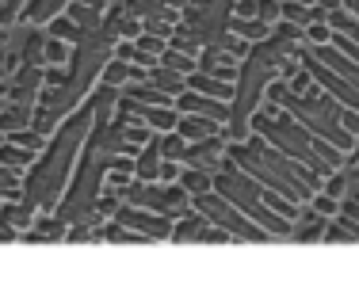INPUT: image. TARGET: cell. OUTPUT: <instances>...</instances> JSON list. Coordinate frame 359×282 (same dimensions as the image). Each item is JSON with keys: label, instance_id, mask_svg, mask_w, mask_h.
Returning <instances> with one entry per match:
<instances>
[{"label": "cell", "instance_id": "cell-1", "mask_svg": "<svg viewBox=\"0 0 359 282\" xmlns=\"http://www.w3.org/2000/svg\"><path fill=\"white\" fill-rule=\"evenodd\" d=\"M180 111L184 115H207V118H218V122H226L229 118V111L222 107V99L215 96H203V92H187V96H180Z\"/></svg>", "mask_w": 359, "mask_h": 282}, {"label": "cell", "instance_id": "cell-2", "mask_svg": "<svg viewBox=\"0 0 359 282\" xmlns=\"http://www.w3.org/2000/svg\"><path fill=\"white\" fill-rule=\"evenodd\" d=\"M310 73L321 80V88H325V92H332V96L348 99V104H352V107L359 111V88H352L348 80H337V76H332V69H329L325 62H310Z\"/></svg>", "mask_w": 359, "mask_h": 282}, {"label": "cell", "instance_id": "cell-3", "mask_svg": "<svg viewBox=\"0 0 359 282\" xmlns=\"http://www.w3.org/2000/svg\"><path fill=\"white\" fill-rule=\"evenodd\" d=\"M318 62H325L332 73H340V76H344V80L352 84V88H359V65H352L344 54H337V50H332V42H325V46H318Z\"/></svg>", "mask_w": 359, "mask_h": 282}, {"label": "cell", "instance_id": "cell-4", "mask_svg": "<svg viewBox=\"0 0 359 282\" xmlns=\"http://www.w3.org/2000/svg\"><path fill=\"white\" fill-rule=\"evenodd\" d=\"M191 88L203 92V96H215V99H229V96H233V84H229V80L203 76V73H191Z\"/></svg>", "mask_w": 359, "mask_h": 282}, {"label": "cell", "instance_id": "cell-5", "mask_svg": "<svg viewBox=\"0 0 359 282\" xmlns=\"http://www.w3.org/2000/svg\"><path fill=\"white\" fill-rule=\"evenodd\" d=\"M218 134V126L210 122L207 115L203 118H180V138L184 141H199V138H215Z\"/></svg>", "mask_w": 359, "mask_h": 282}, {"label": "cell", "instance_id": "cell-6", "mask_svg": "<svg viewBox=\"0 0 359 282\" xmlns=\"http://www.w3.org/2000/svg\"><path fill=\"white\" fill-rule=\"evenodd\" d=\"M233 31L241 38H264L268 35V20H260V15H249V20H233Z\"/></svg>", "mask_w": 359, "mask_h": 282}, {"label": "cell", "instance_id": "cell-7", "mask_svg": "<svg viewBox=\"0 0 359 282\" xmlns=\"http://www.w3.org/2000/svg\"><path fill=\"white\" fill-rule=\"evenodd\" d=\"M134 99H138V104H153V107H168V104H172L168 92H161L157 84H138V88H134Z\"/></svg>", "mask_w": 359, "mask_h": 282}, {"label": "cell", "instance_id": "cell-8", "mask_svg": "<svg viewBox=\"0 0 359 282\" xmlns=\"http://www.w3.org/2000/svg\"><path fill=\"white\" fill-rule=\"evenodd\" d=\"M134 225H142L149 237H168V221L165 218H145V213H130Z\"/></svg>", "mask_w": 359, "mask_h": 282}, {"label": "cell", "instance_id": "cell-9", "mask_svg": "<svg viewBox=\"0 0 359 282\" xmlns=\"http://www.w3.org/2000/svg\"><path fill=\"white\" fill-rule=\"evenodd\" d=\"M279 15H283V20H290V23H310V8L298 4V0H287V4L279 8Z\"/></svg>", "mask_w": 359, "mask_h": 282}, {"label": "cell", "instance_id": "cell-10", "mask_svg": "<svg viewBox=\"0 0 359 282\" xmlns=\"http://www.w3.org/2000/svg\"><path fill=\"white\" fill-rule=\"evenodd\" d=\"M149 80L157 84L161 92H180V73H176V69H157Z\"/></svg>", "mask_w": 359, "mask_h": 282}, {"label": "cell", "instance_id": "cell-11", "mask_svg": "<svg viewBox=\"0 0 359 282\" xmlns=\"http://www.w3.org/2000/svg\"><path fill=\"white\" fill-rule=\"evenodd\" d=\"M145 122L157 126V130H168L172 126V107H149L145 111Z\"/></svg>", "mask_w": 359, "mask_h": 282}, {"label": "cell", "instance_id": "cell-12", "mask_svg": "<svg viewBox=\"0 0 359 282\" xmlns=\"http://www.w3.org/2000/svg\"><path fill=\"white\" fill-rule=\"evenodd\" d=\"M46 62L50 65H65V62H69V46H65L62 38H50L46 42Z\"/></svg>", "mask_w": 359, "mask_h": 282}, {"label": "cell", "instance_id": "cell-13", "mask_svg": "<svg viewBox=\"0 0 359 282\" xmlns=\"http://www.w3.org/2000/svg\"><path fill=\"white\" fill-rule=\"evenodd\" d=\"M8 141L20 145V149H31V153L42 149V138H39V134H31V130H12V134H8Z\"/></svg>", "mask_w": 359, "mask_h": 282}, {"label": "cell", "instance_id": "cell-14", "mask_svg": "<svg viewBox=\"0 0 359 282\" xmlns=\"http://www.w3.org/2000/svg\"><path fill=\"white\" fill-rule=\"evenodd\" d=\"M130 73H134V69H126L123 62H115V65H107V69H104V84H107V88H115V84H126V80H130Z\"/></svg>", "mask_w": 359, "mask_h": 282}, {"label": "cell", "instance_id": "cell-15", "mask_svg": "<svg viewBox=\"0 0 359 282\" xmlns=\"http://www.w3.org/2000/svg\"><path fill=\"white\" fill-rule=\"evenodd\" d=\"M329 237H337V241H359V221H337V229H332Z\"/></svg>", "mask_w": 359, "mask_h": 282}, {"label": "cell", "instance_id": "cell-16", "mask_svg": "<svg viewBox=\"0 0 359 282\" xmlns=\"http://www.w3.org/2000/svg\"><path fill=\"white\" fill-rule=\"evenodd\" d=\"M23 118H27V115H23L20 107H4V111H0V130H20Z\"/></svg>", "mask_w": 359, "mask_h": 282}, {"label": "cell", "instance_id": "cell-17", "mask_svg": "<svg viewBox=\"0 0 359 282\" xmlns=\"http://www.w3.org/2000/svg\"><path fill=\"white\" fill-rule=\"evenodd\" d=\"M165 65H168V69H176V73H187V76L195 73V62L187 54H165Z\"/></svg>", "mask_w": 359, "mask_h": 282}, {"label": "cell", "instance_id": "cell-18", "mask_svg": "<svg viewBox=\"0 0 359 282\" xmlns=\"http://www.w3.org/2000/svg\"><path fill=\"white\" fill-rule=\"evenodd\" d=\"M184 187H187V191H207L210 179H207V172H199V168H195V172L184 176Z\"/></svg>", "mask_w": 359, "mask_h": 282}, {"label": "cell", "instance_id": "cell-19", "mask_svg": "<svg viewBox=\"0 0 359 282\" xmlns=\"http://www.w3.org/2000/svg\"><path fill=\"white\" fill-rule=\"evenodd\" d=\"M42 76H46V84H50V88H65V84H69V73H65L62 65H57V69L50 65V69L42 73Z\"/></svg>", "mask_w": 359, "mask_h": 282}, {"label": "cell", "instance_id": "cell-20", "mask_svg": "<svg viewBox=\"0 0 359 282\" xmlns=\"http://www.w3.org/2000/svg\"><path fill=\"white\" fill-rule=\"evenodd\" d=\"M161 153H165L168 160H176L180 153H184V138H180V134H176V138H165V141H161Z\"/></svg>", "mask_w": 359, "mask_h": 282}, {"label": "cell", "instance_id": "cell-21", "mask_svg": "<svg viewBox=\"0 0 359 282\" xmlns=\"http://www.w3.org/2000/svg\"><path fill=\"white\" fill-rule=\"evenodd\" d=\"M260 202H264V206H276L279 213H283V218H290V213H294V210H290V202H283V199H279V195H260Z\"/></svg>", "mask_w": 359, "mask_h": 282}, {"label": "cell", "instance_id": "cell-22", "mask_svg": "<svg viewBox=\"0 0 359 282\" xmlns=\"http://www.w3.org/2000/svg\"><path fill=\"white\" fill-rule=\"evenodd\" d=\"M4 160L8 164H31V149H20V145H15V149H4Z\"/></svg>", "mask_w": 359, "mask_h": 282}, {"label": "cell", "instance_id": "cell-23", "mask_svg": "<svg viewBox=\"0 0 359 282\" xmlns=\"http://www.w3.org/2000/svg\"><path fill=\"white\" fill-rule=\"evenodd\" d=\"M138 50H142V54H149V57H153V54H161L165 46H161V38H157V35H142V38H138Z\"/></svg>", "mask_w": 359, "mask_h": 282}, {"label": "cell", "instance_id": "cell-24", "mask_svg": "<svg viewBox=\"0 0 359 282\" xmlns=\"http://www.w3.org/2000/svg\"><path fill=\"white\" fill-rule=\"evenodd\" d=\"M306 35H310V42H321V46H325V42H332V31L325 27V23H313V27L306 31Z\"/></svg>", "mask_w": 359, "mask_h": 282}, {"label": "cell", "instance_id": "cell-25", "mask_svg": "<svg viewBox=\"0 0 359 282\" xmlns=\"http://www.w3.org/2000/svg\"><path fill=\"white\" fill-rule=\"evenodd\" d=\"M313 206H318V213H325V218H329V213H337V199L325 191V195H318V202H313Z\"/></svg>", "mask_w": 359, "mask_h": 282}, {"label": "cell", "instance_id": "cell-26", "mask_svg": "<svg viewBox=\"0 0 359 282\" xmlns=\"http://www.w3.org/2000/svg\"><path fill=\"white\" fill-rule=\"evenodd\" d=\"M279 8H283V4H276V0H260V20H279Z\"/></svg>", "mask_w": 359, "mask_h": 282}, {"label": "cell", "instance_id": "cell-27", "mask_svg": "<svg viewBox=\"0 0 359 282\" xmlns=\"http://www.w3.org/2000/svg\"><path fill=\"white\" fill-rule=\"evenodd\" d=\"M176 176H180V164H176V160H168V157H165V164H161V172H157V179H165V183H172Z\"/></svg>", "mask_w": 359, "mask_h": 282}, {"label": "cell", "instance_id": "cell-28", "mask_svg": "<svg viewBox=\"0 0 359 282\" xmlns=\"http://www.w3.org/2000/svg\"><path fill=\"white\" fill-rule=\"evenodd\" d=\"M332 46H340L348 57H352V62H359V42H352V38H332Z\"/></svg>", "mask_w": 359, "mask_h": 282}, {"label": "cell", "instance_id": "cell-29", "mask_svg": "<svg viewBox=\"0 0 359 282\" xmlns=\"http://www.w3.org/2000/svg\"><path fill=\"white\" fill-rule=\"evenodd\" d=\"M50 35L54 38H73V23H65V20H57L54 27H50Z\"/></svg>", "mask_w": 359, "mask_h": 282}, {"label": "cell", "instance_id": "cell-30", "mask_svg": "<svg viewBox=\"0 0 359 282\" xmlns=\"http://www.w3.org/2000/svg\"><path fill=\"white\" fill-rule=\"evenodd\" d=\"M340 118H344V126H348V134H355L359 130V111H340Z\"/></svg>", "mask_w": 359, "mask_h": 282}, {"label": "cell", "instance_id": "cell-31", "mask_svg": "<svg viewBox=\"0 0 359 282\" xmlns=\"http://www.w3.org/2000/svg\"><path fill=\"white\" fill-rule=\"evenodd\" d=\"M325 191H329L332 199H337V195L344 191V179H340V176H329V179H325Z\"/></svg>", "mask_w": 359, "mask_h": 282}, {"label": "cell", "instance_id": "cell-32", "mask_svg": "<svg viewBox=\"0 0 359 282\" xmlns=\"http://www.w3.org/2000/svg\"><path fill=\"white\" fill-rule=\"evenodd\" d=\"M134 54H138V50H134L130 42H118V57H123V62H126V57H134Z\"/></svg>", "mask_w": 359, "mask_h": 282}, {"label": "cell", "instance_id": "cell-33", "mask_svg": "<svg viewBox=\"0 0 359 282\" xmlns=\"http://www.w3.org/2000/svg\"><path fill=\"white\" fill-rule=\"evenodd\" d=\"M57 99H62V96H57V92H54V88H50V92H42V104H46V107H54V104H57Z\"/></svg>", "mask_w": 359, "mask_h": 282}, {"label": "cell", "instance_id": "cell-34", "mask_svg": "<svg viewBox=\"0 0 359 282\" xmlns=\"http://www.w3.org/2000/svg\"><path fill=\"white\" fill-rule=\"evenodd\" d=\"M344 210H348V218H352V221H359V202H348Z\"/></svg>", "mask_w": 359, "mask_h": 282}, {"label": "cell", "instance_id": "cell-35", "mask_svg": "<svg viewBox=\"0 0 359 282\" xmlns=\"http://www.w3.org/2000/svg\"><path fill=\"white\" fill-rule=\"evenodd\" d=\"M337 23H344V20H337ZM344 27L352 31V35H355V42H359V23H344Z\"/></svg>", "mask_w": 359, "mask_h": 282}, {"label": "cell", "instance_id": "cell-36", "mask_svg": "<svg viewBox=\"0 0 359 282\" xmlns=\"http://www.w3.org/2000/svg\"><path fill=\"white\" fill-rule=\"evenodd\" d=\"M76 4H88V8H104V0H76Z\"/></svg>", "mask_w": 359, "mask_h": 282}, {"label": "cell", "instance_id": "cell-37", "mask_svg": "<svg viewBox=\"0 0 359 282\" xmlns=\"http://www.w3.org/2000/svg\"><path fill=\"white\" fill-rule=\"evenodd\" d=\"M321 4H325V8H337V4H340V0H321Z\"/></svg>", "mask_w": 359, "mask_h": 282}, {"label": "cell", "instance_id": "cell-38", "mask_svg": "<svg viewBox=\"0 0 359 282\" xmlns=\"http://www.w3.org/2000/svg\"><path fill=\"white\" fill-rule=\"evenodd\" d=\"M298 4H313V0H298Z\"/></svg>", "mask_w": 359, "mask_h": 282}, {"label": "cell", "instance_id": "cell-39", "mask_svg": "<svg viewBox=\"0 0 359 282\" xmlns=\"http://www.w3.org/2000/svg\"><path fill=\"white\" fill-rule=\"evenodd\" d=\"M0 111H4V104H0Z\"/></svg>", "mask_w": 359, "mask_h": 282}]
</instances>
